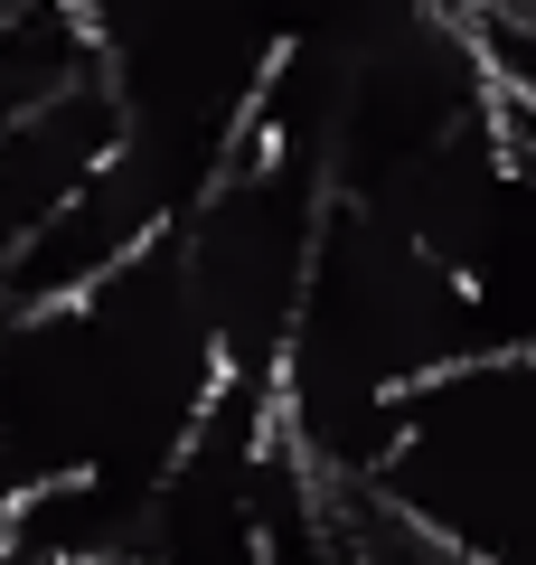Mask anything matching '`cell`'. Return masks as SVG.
<instances>
[{"label": "cell", "instance_id": "1", "mask_svg": "<svg viewBox=\"0 0 536 565\" xmlns=\"http://www.w3.org/2000/svg\"><path fill=\"white\" fill-rule=\"evenodd\" d=\"M527 349L452 359L405 386L396 444L367 471V490L471 565H527Z\"/></svg>", "mask_w": 536, "mask_h": 565}, {"label": "cell", "instance_id": "2", "mask_svg": "<svg viewBox=\"0 0 536 565\" xmlns=\"http://www.w3.org/2000/svg\"><path fill=\"white\" fill-rule=\"evenodd\" d=\"M114 141H122V104H114L104 76L66 85L57 104H39V114H20V122H0V255L39 226Z\"/></svg>", "mask_w": 536, "mask_h": 565}, {"label": "cell", "instance_id": "3", "mask_svg": "<svg viewBox=\"0 0 536 565\" xmlns=\"http://www.w3.org/2000/svg\"><path fill=\"white\" fill-rule=\"evenodd\" d=\"M85 76H104L85 0H10V10H0V122L57 104L66 85H85Z\"/></svg>", "mask_w": 536, "mask_h": 565}]
</instances>
